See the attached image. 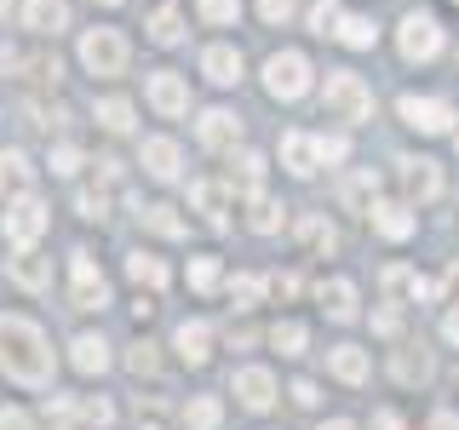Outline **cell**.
<instances>
[{"label": "cell", "mask_w": 459, "mask_h": 430, "mask_svg": "<svg viewBox=\"0 0 459 430\" xmlns=\"http://www.w3.org/2000/svg\"><path fill=\"white\" fill-rule=\"evenodd\" d=\"M52 339L40 333V322L29 315H0V373L29 384V391H47L52 384Z\"/></svg>", "instance_id": "1"}, {"label": "cell", "mask_w": 459, "mask_h": 430, "mask_svg": "<svg viewBox=\"0 0 459 430\" xmlns=\"http://www.w3.org/2000/svg\"><path fill=\"white\" fill-rule=\"evenodd\" d=\"M126 57H133V47H126L121 29H86V35H81V64H86V75L115 81V75H126Z\"/></svg>", "instance_id": "2"}, {"label": "cell", "mask_w": 459, "mask_h": 430, "mask_svg": "<svg viewBox=\"0 0 459 430\" xmlns=\"http://www.w3.org/2000/svg\"><path fill=\"white\" fill-rule=\"evenodd\" d=\"M322 98H327V109H333L339 121H351V126H362L368 115H373V92H368V81H362V75H351V69H333Z\"/></svg>", "instance_id": "3"}, {"label": "cell", "mask_w": 459, "mask_h": 430, "mask_svg": "<svg viewBox=\"0 0 459 430\" xmlns=\"http://www.w3.org/2000/svg\"><path fill=\"white\" fill-rule=\"evenodd\" d=\"M0 219H6V241H12V247H35V241L47 236L52 212H47V201L29 190V195H18V201H6V212H0Z\"/></svg>", "instance_id": "4"}, {"label": "cell", "mask_w": 459, "mask_h": 430, "mask_svg": "<svg viewBox=\"0 0 459 430\" xmlns=\"http://www.w3.org/2000/svg\"><path fill=\"white\" fill-rule=\"evenodd\" d=\"M264 92L281 98V104L305 98V92H310V64H305V52H276V57H270V64H264Z\"/></svg>", "instance_id": "5"}, {"label": "cell", "mask_w": 459, "mask_h": 430, "mask_svg": "<svg viewBox=\"0 0 459 430\" xmlns=\"http://www.w3.org/2000/svg\"><path fill=\"white\" fill-rule=\"evenodd\" d=\"M396 47H402L408 64H430V57L442 52V23L430 18V12H408L402 29H396Z\"/></svg>", "instance_id": "6"}, {"label": "cell", "mask_w": 459, "mask_h": 430, "mask_svg": "<svg viewBox=\"0 0 459 430\" xmlns=\"http://www.w3.org/2000/svg\"><path fill=\"white\" fill-rule=\"evenodd\" d=\"M396 115L413 126V133H448V121H459V115L442 104V98H413V92L396 104Z\"/></svg>", "instance_id": "7"}, {"label": "cell", "mask_w": 459, "mask_h": 430, "mask_svg": "<svg viewBox=\"0 0 459 430\" xmlns=\"http://www.w3.org/2000/svg\"><path fill=\"white\" fill-rule=\"evenodd\" d=\"M230 391L247 413H264L270 401H276V379H270V367H241L236 379H230Z\"/></svg>", "instance_id": "8"}, {"label": "cell", "mask_w": 459, "mask_h": 430, "mask_svg": "<svg viewBox=\"0 0 459 430\" xmlns=\"http://www.w3.org/2000/svg\"><path fill=\"white\" fill-rule=\"evenodd\" d=\"M402 167V190H408V201H437L442 195V172L437 161H425V155H408V161H396Z\"/></svg>", "instance_id": "9"}, {"label": "cell", "mask_w": 459, "mask_h": 430, "mask_svg": "<svg viewBox=\"0 0 459 430\" xmlns=\"http://www.w3.org/2000/svg\"><path fill=\"white\" fill-rule=\"evenodd\" d=\"M143 92H150V104L161 115H184V109H190V86H184V75H172V69H155Z\"/></svg>", "instance_id": "10"}, {"label": "cell", "mask_w": 459, "mask_h": 430, "mask_svg": "<svg viewBox=\"0 0 459 430\" xmlns=\"http://www.w3.org/2000/svg\"><path fill=\"white\" fill-rule=\"evenodd\" d=\"M195 133H201V143H207V150H236V143H241V115H230V109H207Z\"/></svg>", "instance_id": "11"}, {"label": "cell", "mask_w": 459, "mask_h": 430, "mask_svg": "<svg viewBox=\"0 0 459 430\" xmlns=\"http://www.w3.org/2000/svg\"><path fill=\"white\" fill-rule=\"evenodd\" d=\"M35 184V167H29L23 150H0V201H18Z\"/></svg>", "instance_id": "12"}, {"label": "cell", "mask_w": 459, "mask_h": 430, "mask_svg": "<svg viewBox=\"0 0 459 430\" xmlns=\"http://www.w3.org/2000/svg\"><path fill=\"white\" fill-rule=\"evenodd\" d=\"M23 23L35 35H64L69 29V0H23Z\"/></svg>", "instance_id": "13"}, {"label": "cell", "mask_w": 459, "mask_h": 430, "mask_svg": "<svg viewBox=\"0 0 459 430\" xmlns=\"http://www.w3.org/2000/svg\"><path fill=\"white\" fill-rule=\"evenodd\" d=\"M368 219H373V229H379L385 241H408L413 236V212L402 207V201H373Z\"/></svg>", "instance_id": "14"}, {"label": "cell", "mask_w": 459, "mask_h": 430, "mask_svg": "<svg viewBox=\"0 0 459 430\" xmlns=\"http://www.w3.org/2000/svg\"><path fill=\"white\" fill-rule=\"evenodd\" d=\"M138 161H143V172L150 178H178V143L172 138H143V150H138Z\"/></svg>", "instance_id": "15"}, {"label": "cell", "mask_w": 459, "mask_h": 430, "mask_svg": "<svg viewBox=\"0 0 459 430\" xmlns=\"http://www.w3.org/2000/svg\"><path fill=\"white\" fill-rule=\"evenodd\" d=\"M281 161H287L293 178H310V172L322 167V150H316V138H305V133H287L281 138Z\"/></svg>", "instance_id": "16"}, {"label": "cell", "mask_w": 459, "mask_h": 430, "mask_svg": "<svg viewBox=\"0 0 459 430\" xmlns=\"http://www.w3.org/2000/svg\"><path fill=\"white\" fill-rule=\"evenodd\" d=\"M201 75H207L212 86H236L241 81V52L236 47H207L201 52Z\"/></svg>", "instance_id": "17"}, {"label": "cell", "mask_w": 459, "mask_h": 430, "mask_svg": "<svg viewBox=\"0 0 459 430\" xmlns=\"http://www.w3.org/2000/svg\"><path fill=\"white\" fill-rule=\"evenodd\" d=\"M190 207L195 212H207V224H224V207H230V178L219 184V178H201V184H190Z\"/></svg>", "instance_id": "18"}, {"label": "cell", "mask_w": 459, "mask_h": 430, "mask_svg": "<svg viewBox=\"0 0 459 430\" xmlns=\"http://www.w3.org/2000/svg\"><path fill=\"white\" fill-rule=\"evenodd\" d=\"M6 270H12V281H18V287H29V293H40V287L52 281V264L35 247H18V258H12Z\"/></svg>", "instance_id": "19"}, {"label": "cell", "mask_w": 459, "mask_h": 430, "mask_svg": "<svg viewBox=\"0 0 459 430\" xmlns=\"http://www.w3.org/2000/svg\"><path fill=\"white\" fill-rule=\"evenodd\" d=\"M172 344H178V356H184L190 367H201V362L212 356V327H207V322H184V327H178V339H172Z\"/></svg>", "instance_id": "20"}, {"label": "cell", "mask_w": 459, "mask_h": 430, "mask_svg": "<svg viewBox=\"0 0 459 430\" xmlns=\"http://www.w3.org/2000/svg\"><path fill=\"white\" fill-rule=\"evenodd\" d=\"M69 350H75V356H69V362H75V367L86 373V379H98V373L109 367V344L98 339V333H81L75 344H69Z\"/></svg>", "instance_id": "21"}, {"label": "cell", "mask_w": 459, "mask_h": 430, "mask_svg": "<svg viewBox=\"0 0 459 430\" xmlns=\"http://www.w3.org/2000/svg\"><path fill=\"white\" fill-rule=\"evenodd\" d=\"M316 298H322V310L333 315V322H351V315H356V287L351 281H322Z\"/></svg>", "instance_id": "22"}, {"label": "cell", "mask_w": 459, "mask_h": 430, "mask_svg": "<svg viewBox=\"0 0 459 430\" xmlns=\"http://www.w3.org/2000/svg\"><path fill=\"white\" fill-rule=\"evenodd\" d=\"M258 184H264V155L241 150V155H236V167H230V190H241V195H258Z\"/></svg>", "instance_id": "23"}, {"label": "cell", "mask_w": 459, "mask_h": 430, "mask_svg": "<svg viewBox=\"0 0 459 430\" xmlns=\"http://www.w3.org/2000/svg\"><path fill=\"white\" fill-rule=\"evenodd\" d=\"M385 293H391V298H402V293H408V298H437V281H425V276H413V270H385Z\"/></svg>", "instance_id": "24"}, {"label": "cell", "mask_w": 459, "mask_h": 430, "mask_svg": "<svg viewBox=\"0 0 459 430\" xmlns=\"http://www.w3.org/2000/svg\"><path fill=\"white\" fill-rule=\"evenodd\" d=\"M126 276H133L138 287H150V293H161V287H167V264L155 253H133V258H126Z\"/></svg>", "instance_id": "25"}, {"label": "cell", "mask_w": 459, "mask_h": 430, "mask_svg": "<svg viewBox=\"0 0 459 430\" xmlns=\"http://www.w3.org/2000/svg\"><path fill=\"white\" fill-rule=\"evenodd\" d=\"M373 35H379V29H373V18H362V12H344L333 40H344L351 52H368V47H373Z\"/></svg>", "instance_id": "26"}, {"label": "cell", "mask_w": 459, "mask_h": 430, "mask_svg": "<svg viewBox=\"0 0 459 430\" xmlns=\"http://www.w3.org/2000/svg\"><path fill=\"white\" fill-rule=\"evenodd\" d=\"M150 40H155V47H178V40H184V12L172 6V0L150 18Z\"/></svg>", "instance_id": "27"}, {"label": "cell", "mask_w": 459, "mask_h": 430, "mask_svg": "<svg viewBox=\"0 0 459 430\" xmlns=\"http://www.w3.org/2000/svg\"><path fill=\"white\" fill-rule=\"evenodd\" d=\"M247 207H253V212H247V224L258 229V236H276V229H281V212H287L281 201H270L264 190H258V195H247Z\"/></svg>", "instance_id": "28"}, {"label": "cell", "mask_w": 459, "mask_h": 430, "mask_svg": "<svg viewBox=\"0 0 459 430\" xmlns=\"http://www.w3.org/2000/svg\"><path fill=\"white\" fill-rule=\"evenodd\" d=\"M373 190H379V184H373V172H351V178L339 184V201H344V207H356V212H368L373 207Z\"/></svg>", "instance_id": "29"}, {"label": "cell", "mask_w": 459, "mask_h": 430, "mask_svg": "<svg viewBox=\"0 0 459 430\" xmlns=\"http://www.w3.org/2000/svg\"><path fill=\"white\" fill-rule=\"evenodd\" d=\"M391 367H396L402 384H425V379H430V356H425V350H396Z\"/></svg>", "instance_id": "30"}, {"label": "cell", "mask_w": 459, "mask_h": 430, "mask_svg": "<svg viewBox=\"0 0 459 430\" xmlns=\"http://www.w3.org/2000/svg\"><path fill=\"white\" fill-rule=\"evenodd\" d=\"M138 219H143V224H150V229H155V236H172V241H178V236H184V219H178V207H167V201H155V207H143V212H138Z\"/></svg>", "instance_id": "31"}, {"label": "cell", "mask_w": 459, "mask_h": 430, "mask_svg": "<svg viewBox=\"0 0 459 430\" xmlns=\"http://www.w3.org/2000/svg\"><path fill=\"white\" fill-rule=\"evenodd\" d=\"M333 373L344 384H362L368 379V356L356 350V344H339V350H333Z\"/></svg>", "instance_id": "32"}, {"label": "cell", "mask_w": 459, "mask_h": 430, "mask_svg": "<svg viewBox=\"0 0 459 430\" xmlns=\"http://www.w3.org/2000/svg\"><path fill=\"white\" fill-rule=\"evenodd\" d=\"M98 126L104 133H126L133 126V104L126 98H98Z\"/></svg>", "instance_id": "33"}, {"label": "cell", "mask_w": 459, "mask_h": 430, "mask_svg": "<svg viewBox=\"0 0 459 430\" xmlns=\"http://www.w3.org/2000/svg\"><path fill=\"white\" fill-rule=\"evenodd\" d=\"M270 344H276L281 356H299L310 344V333H305V322H276V327H270Z\"/></svg>", "instance_id": "34"}, {"label": "cell", "mask_w": 459, "mask_h": 430, "mask_svg": "<svg viewBox=\"0 0 459 430\" xmlns=\"http://www.w3.org/2000/svg\"><path fill=\"white\" fill-rule=\"evenodd\" d=\"M219 419H224V413H219L212 396H195L190 408H184V425H190V430H219Z\"/></svg>", "instance_id": "35"}, {"label": "cell", "mask_w": 459, "mask_h": 430, "mask_svg": "<svg viewBox=\"0 0 459 430\" xmlns=\"http://www.w3.org/2000/svg\"><path fill=\"white\" fill-rule=\"evenodd\" d=\"M126 367H133L138 379H155V373H161V356H155V344H150V339H138L133 350H126Z\"/></svg>", "instance_id": "36"}, {"label": "cell", "mask_w": 459, "mask_h": 430, "mask_svg": "<svg viewBox=\"0 0 459 430\" xmlns=\"http://www.w3.org/2000/svg\"><path fill=\"white\" fill-rule=\"evenodd\" d=\"M40 419H47L52 430H75V419H81V401H64V396H52L47 408H40Z\"/></svg>", "instance_id": "37"}, {"label": "cell", "mask_w": 459, "mask_h": 430, "mask_svg": "<svg viewBox=\"0 0 459 430\" xmlns=\"http://www.w3.org/2000/svg\"><path fill=\"white\" fill-rule=\"evenodd\" d=\"M299 236H305L316 253H333V247H339V229L327 224V219H305V224H299Z\"/></svg>", "instance_id": "38"}, {"label": "cell", "mask_w": 459, "mask_h": 430, "mask_svg": "<svg viewBox=\"0 0 459 430\" xmlns=\"http://www.w3.org/2000/svg\"><path fill=\"white\" fill-rule=\"evenodd\" d=\"M339 18H344L339 0H316V6H310V29H316V35H339Z\"/></svg>", "instance_id": "39"}, {"label": "cell", "mask_w": 459, "mask_h": 430, "mask_svg": "<svg viewBox=\"0 0 459 430\" xmlns=\"http://www.w3.org/2000/svg\"><path fill=\"white\" fill-rule=\"evenodd\" d=\"M195 12H201V18H207V23H236L241 18V0H195Z\"/></svg>", "instance_id": "40"}, {"label": "cell", "mask_w": 459, "mask_h": 430, "mask_svg": "<svg viewBox=\"0 0 459 430\" xmlns=\"http://www.w3.org/2000/svg\"><path fill=\"white\" fill-rule=\"evenodd\" d=\"M190 287L195 293H212L219 287V258H190Z\"/></svg>", "instance_id": "41"}, {"label": "cell", "mask_w": 459, "mask_h": 430, "mask_svg": "<svg viewBox=\"0 0 459 430\" xmlns=\"http://www.w3.org/2000/svg\"><path fill=\"white\" fill-rule=\"evenodd\" d=\"M258 293H264V281H258V276H230V298H236V310L258 305Z\"/></svg>", "instance_id": "42"}, {"label": "cell", "mask_w": 459, "mask_h": 430, "mask_svg": "<svg viewBox=\"0 0 459 430\" xmlns=\"http://www.w3.org/2000/svg\"><path fill=\"white\" fill-rule=\"evenodd\" d=\"M81 419H86V425H98V430H104V425L115 419V408H109V401H104V396H81Z\"/></svg>", "instance_id": "43"}, {"label": "cell", "mask_w": 459, "mask_h": 430, "mask_svg": "<svg viewBox=\"0 0 459 430\" xmlns=\"http://www.w3.org/2000/svg\"><path fill=\"white\" fill-rule=\"evenodd\" d=\"M109 305V287L92 281V287H75V310H104Z\"/></svg>", "instance_id": "44"}, {"label": "cell", "mask_w": 459, "mask_h": 430, "mask_svg": "<svg viewBox=\"0 0 459 430\" xmlns=\"http://www.w3.org/2000/svg\"><path fill=\"white\" fill-rule=\"evenodd\" d=\"M299 12V0H258V18L264 23H287Z\"/></svg>", "instance_id": "45"}, {"label": "cell", "mask_w": 459, "mask_h": 430, "mask_svg": "<svg viewBox=\"0 0 459 430\" xmlns=\"http://www.w3.org/2000/svg\"><path fill=\"white\" fill-rule=\"evenodd\" d=\"M75 167H81V150H75V143H57V150H52V172H57V178H69Z\"/></svg>", "instance_id": "46"}, {"label": "cell", "mask_w": 459, "mask_h": 430, "mask_svg": "<svg viewBox=\"0 0 459 430\" xmlns=\"http://www.w3.org/2000/svg\"><path fill=\"white\" fill-rule=\"evenodd\" d=\"M75 207H81V219H104V212H109V201L98 195V190H81V195H75Z\"/></svg>", "instance_id": "47"}, {"label": "cell", "mask_w": 459, "mask_h": 430, "mask_svg": "<svg viewBox=\"0 0 459 430\" xmlns=\"http://www.w3.org/2000/svg\"><path fill=\"white\" fill-rule=\"evenodd\" d=\"M69 270H75V287H92V281H104V276H98V264H92L86 253H75V264H69Z\"/></svg>", "instance_id": "48"}, {"label": "cell", "mask_w": 459, "mask_h": 430, "mask_svg": "<svg viewBox=\"0 0 459 430\" xmlns=\"http://www.w3.org/2000/svg\"><path fill=\"white\" fill-rule=\"evenodd\" d=\"M138 430H167V413L155 408V401H150V408L138 401Z\"/></svg>", "instance_id": "49"}, {"label": "cell", "mask_w": 459, "mask_h": 430, "mask_svg": "<svg viewBox=\"0 0 459 430\" xmlns=\"http://www.w3.org/2000/svg\"><path fill=\"white\" fill-rule=\"evenodd\" d=\"M316 150H322V161H344L351 143H344V138H316Z\"/></svg>", "instance_id": "50"}, {"label": "cell", "mask_w": 459, "mask_h": 430, "mask_svg": "<svg viewBox=\"0 0 459 430\" xmlns=\"http://www.w3.org/2000/svg\"><path fill=\"white\" fill-rule=\"evenodd\" d=\"M0 430H35V425H29V413H18V408H0Z\"/></svg>", "instance_id": "51"}, {"label": "cell", "mask_w": 459, "mask_h": 430, "mask_svg": "<svg viewBox=\"0 0 459 430\" xmlns=\"http://www.w3.org/2000/svg\"><path fill=\"white\" fill-rule=\"evenodd\" d=\"M293 401H299V408H316L322 396H316V384H310V379H299V384H293Z\"/></svg>", "instance_id": "52"}, {"label": "cell", "mask_w": 459, "mask_h": 430, "mask_svg": "<svg viewBox=\"0 0 459 430\" xmlns=\"http://www.w3.org/2000/svg\"><path fill=\"white\" fill-rule=\"evenodd\" d=\"M270 293H276V298H293L299 281H293V276H276V281H270Z\"/></svg>", "instance_id": "53"}, {"label": "cell", "mask_w": 459, "mask_h": 430, "mask_svg": "<svg viewBox=\"0 0 459 430\" xmlns=\"http://www.w3.org/2000/svg\"><path fill=\"white\" fill-rule=\"evenodd\" d=\"M425 430H459V413H437V419H430Z\"/></svg>", "instance_id": "54"}, {"label": "cell", "mask_w": 459, "mask_h": 430, "mask_svg": "<svg viewBox=\"0 0 459 430\" xmlns=\"http://www.w3.org/2000/svg\"><path fill=\"white\" fill-rule=\"evenodd\" d=\"M373 425H379V430H402V419H396V413H379Z\"/></svg>", "instance_id": "55"}, {"label": "cell", "mask_w": 459, "mask_h": 430, "mask_svg": "<svg viewBox=\"0 0 459 430\" xmlns=\"http://www.w3.org/2000/svg\"><path fill=\"white\" fill-rule=\"evenodd\" d=\"M442 333H448V339H454V344H459V310H454V315H448V322H442Z\"/></svg>", "instance_id": "56"}, {"label": "cell", "mask_w": 459, "mask_h": 430, "mask_svg": "<svg viewBox=\"0 0 459 430\" xmlns=\"http://www.w3.org/2000/svg\"><path fill=\"white\" fill-rule=\"evenodd\" d=\"M322 430H356V425H351V419H327Z\"/></svg>", "instance_id": "57"}, {"label": "cell", "mask_w": 459, "mask_h": 430, "mask_svg": "<svg viewBox=\"0 0 459 430\" xmlns=\"http://www.w3.org/2000/svg\"><path fill=\"white\" fill-rule=\"evenodd\" d=\"M448 293H454V298H459V264H454V270H448Z\"/></svg>", "instance_id": "58"}, {"label": "cell", "mask_w": 459, "mask_h": 430, "mask_svg": "<svg viewBox=\"0 0 459 430\" xmlns=\"http://www.w3.org/2000/svg\"><path fill=\"white\" fill-rule=\"evenodd\" d=\"M6 12H12V0H0V18H6Z\"/></svg>", "instance_id": "59"}, {"label": "cell", "mask_w": 459, "mask_h": 430, "mask_svg": "<svg viewBox=\"0 0 459 430\" xmlns=\"http://www.w3.org/2000/svg\"><path fill=\"white\" fill-rule=\"evenodd\" d=\"M98 6H121V0H98Z\"/></svg>", "instance_id": "60"}, {"label": "cell", "mask_w": 459, "mask_h": 430, "mask_svg": "<svg viewBox=\"0 0 459 430\" xmlns=\"http://www.w3.org/2000/svg\"><path fill=\"white\" fill-rule=\"evenodd\" d=\"M454 143H459V133H454Z\"/></svg>", "instance_id": "61"}, {"label": "cell", "mask_w": 459, "mask_h": 430, "mask_svg": "<svg viewBox=\"0 0 459 430\" xmlns=\"http://www.w3.org/2000/svg\"><path fill=\"white\" fill-rule=\"evenodd\" d=\"M454 6H459V0H454Z\"/></svg>", "instance_id": "62"}]
</instances>
